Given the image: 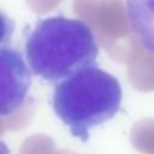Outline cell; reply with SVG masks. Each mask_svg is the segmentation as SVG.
I'll return each instance as SVG.
<instances>
[{"label": "cell", "mask_w": 154, "mask_h": 154, "mask_svg": "<svg viewBox=\"0 0 154 154\" xmlns=\"http://www.w3.org/2000/svg\"><path fill=\"white\" fill-rule=\"evenodd\" d=\"M25 58L34 75L59 83L94 65L97 40L81 19L53 16L41 19L25 37Z\"/></svg>", "instance_id": "6da1fadb"}, {"label": "cell", "mask_w": 154, "mask_h": 154, "mask_svg": "<svg viewBox=\"0 0 154 154\" xmlns=\"http://www.w3.org/2000/svg\"><path fill=\"white\" fill-rule=\"evenodd\" d=\"M122 96L118 79L91 65L55 84L52 106L70 134L87 142L91 128L103 124L117 114Z\"/></svg>", "instance_id": "7a4b0ae2"}, {"label": "cell", "mask_w": 154, "mask_h": 154, "mask_svg": "<svg viewBox=\"0 0 154 154\" xmlns=\"http://www.w3.org/2000/svg\"><path fill=\"white\" fill-rule=\"evenodd\" d=\"M1 59H2V70L10 75V79H4V83L10 82V87L2 89V105L1 114L5 116L8 112L18 106L30 85V75L22 60V57L18 52L12 48H1Z\"/></svg>", "instance_id": "3957f363"}, {"label": "cell", "mask_w": 154, "mask_h": 154, "mask_svg": "<svg viewBox=\"0 0 154 154\" xmlns=\"http://www.w3.org/2000/svg\"><path fill=\"white\" fill-rule=\"evenodd\" d=\"M126 17L140 45L154 53V0H126Z\"/></svg>", "instance_id": "277c9868"}]
</instances>
